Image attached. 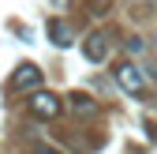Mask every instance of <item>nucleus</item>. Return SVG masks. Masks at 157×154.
<instances>
[{
    "label": "nucleus",
    "mask_w": 157,
    "mask_h": 154,
    "mask_svg": "<svg viewBox=\"0 0 157 154\" xmlns=\"http://www.w3.org/2000/svg\"><path fill=\"white\" fill-rule=\"evenodd\" d=\"M82 53H86V60H105V56H109V34H105V30H94V34L86 38Z\"/></svg>",
    "instance_id": "obj_4"
},
{
    "label": "nucleus",
    "mask_w": 157,
    "mask_h": 154,
    "mask_svg": "<svg viewBox=\"0 0 157 154\" xmlns=\"http://www.w3.org/2000/svg\"><path fill=\"white\" fill-rule=\"evenodd\" d=\"M142 49H146V42H142V38H127V53H131V56H139Z\"/></svg>",
    "instance_id": "obj_7"
},
{
    "label": "nucleus",
    "mask_w": 157,
    "mask_h": 154,
    "mask_svg": "<svg viewBox=\"0 0 157 154\" xmlns=\"http://www.w3.org/2000/svg\"><path fill=\"white\" fill-rule=\"evenodd\" d=\"M34 87H41V71L34 64H19L11 75V90H34Z\"/></svg>",
    "instance_id": "obj_2"
},
{
    "label": "nucleus",
    "mask_w": 157,
    "mask_h": 154,
    "mask_svg": "<svg viewBox=\"0 0 157 154\" xmlns=\"http://www.w3.org/2000/svg\"><path fill=\"white\" fill-rule=\"evenodd\" d=\"M34 154H60V150H56V147H45V143H37V147H34Z\"/></svg>",
    "instance_id": "obj_8"
},
{
    "label": "nucleus",
    "mask_w": 157,
    "mask_h": 154,
    "mask_svg": "<svg viewBox=\"0 0 157 154\" xmlns=\"http://www.w3.org/2000/svg\"><path fill=\"white\" fill-rule=\"evenodd\" d=\"M30 113L37 120H52L56 113H60V102L52 98V94H34V102H30Z\"/></svg>",
    "instance_id": "obj_3"
},
{
    "label": "nucleus",
    "mask_w": 157,
    "mask_h": 154,
    "mask_svg": "<svg viewBox=\"0 0 157 154\" xmlns=\"http://www.w3.org/2000/svg\"><path fill=\"white\" fill-rule=\"evenodd\" d=\"M49 38H52L56 45H71V30L60 23V19H49Z\"/></svg>",
    "instance_id": "obj_6"
},
{
    "label": "nucleus",
    "mask_w": 157,
    "mask_h": 154,
    "mask_svg": "<svg viewBox=\"0 0 157 154\" xmlns=\"http://www.w3.org/2000/svg\"><path fill=\"white\" fill-rule=\"evenodd\" d=\"M67 102H71V109H75V117H82V120H94L97 113H101V105H97L90 94H71Z\"/></svg>",
    "instance_id": "obj_5"
},
{
    "label": "nucleus",
    "mask_w": 157,
    "mask_h": 154,
    "mask_svg": "<svg viewBox=\"0 0 157 154\" xmlns=\"http://www.w3.org/2000/svg\"><path fill=\"white\" fill-rule=\"evenodd\" d=\"M116 83H120L127 94H142V87H146L142 71L135 68V64H116Z\"/></svg>",
    "instance_id": "obj_1"
}]
</instances>
